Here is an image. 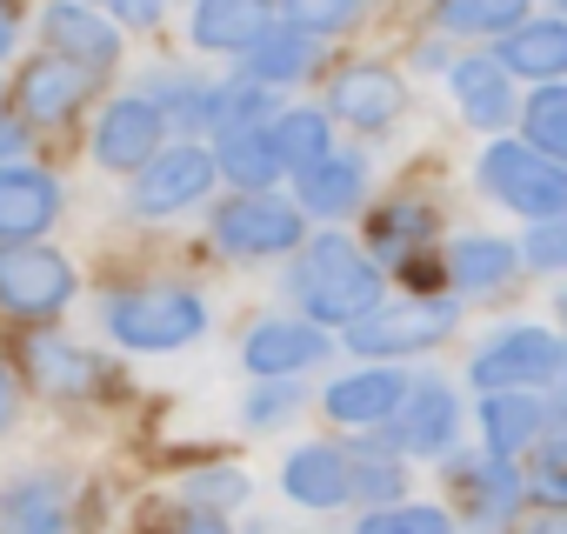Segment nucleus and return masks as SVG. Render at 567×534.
Masks as SVG:
<instances>
[{
  "label": "nucleus",
  "mask_w": 567,
  "mask_h": 534,
  "mask_svg": "<svg viewBox=\"0 0 567 534\" xmlns=\"http://www.w3.org/2000/svg\"><path fill=\"white\" fill-rule=\"evenodd\" d=\"M101 321H107V335H114L121 348H134V355H174V348H187V341L207 335L200 295L161 288V281H147V288H114L107 308H101Z\"/></svg>",
  "instance_id": "2"
},
{
  "label": "nucleus",
  "mask_w": 567,
  "mask_h": 534,
  "mask_svg": "<svg viewBox=\"0 0 567 534\" xmlns=\"http://www.w3.org/2000/svg\"><path fill=\"white\" fill-rule=\"evenodd\" d=\"M554 421H567V408H547L534 388H507V394H487V401H481V434H487V454H494V461H514V454L534 448Z\"/></svg>",
  "instance_id": "14"
},
{
  "label": "nucleus",
  "mask_w": 567,
  "mask_h": 534,
  "mask_svg": "<svg viewBox=\"0 0 567 534\" xmlns=\"http://www.w3.org/2000/svg\"><path fill=\"white\" fill-rule=\"evenodd\" d=\"M461 494H467V507L481 521H501V514H514L527 501V487H520V474L507 461H461Z\"/></svg>",
  "instance_id": "30"
},
{
  "label": "nucleus",
  "mask_w": 567,
  "mask_h": 534,
  "mask_svg": "<svg viewBox=\"0 0 567 534\" xmlns=\"http://www.w3.org/2000/svg\"><path fill=\"white\" fill-rule=\"evenodd\" d=\"M520 487L547 507H567V421H554L540 441H534V461L520 474Z\"/></svg>",
  "instance_id": "32"
},
{
  "label": "nucleus",
  "mask_w": 567,
  "mask_h": 534,
  "mask_svg": "<svg viewBox=\"0 0 567 534\" xmlns=\"http://www.w3.org/2000/svg\"><path fill=\"white\" fill-rule=\"evenodd\" d=\"M214 174H227L240 194H267L288 167H280L267 127H234V134H220V147H214Z\"/></svg>",
  "instance_id": "27"
},
{
  "label": "nucleus",
  "mask_w": 567,
  "mask_h": 534,
  "mask_svg": "<svg viewBox=\"0 0 567 534\" xmlns=\"http://www.w3.org/2000/svg\"><path fill=\"white\" fill-rule=\"evenodd\" d=\"M267 141H274V154H280V167H315L321 154H334L328 141H334V127H328V114L321 107H295V114H280L274 127H267Z\"/></svg>",
  "instance_id": "29"
},
{
  "label": "nucleus",
  "mask_w": 567,
  "mask_h": 534,
  "mask_svg": "<svg viewBox=\"0 0 567 534\" xmlns=\"http://www.w3.org/2000/svg\"><path fill=\"white\" fill-rule=\"evenodd\" d=\"M260 28H267V0H194V21H187L194 48L207 54H240Z\"/></svg>",
  "instance_id": "23"
},
{
  "label": "nucleus",
  "mask_w": 567,
  "mask_h": 534,
  "mask_svg": "<svg viewBox=\"0 0 567 534\" xmlns=\"http://www.w3.org/2000/svg\"><path fill=\"white\" fill-rule=\"evenodd\" d=\"M280 487H288V501H301V507H341V501H354L348 494V454L328 448V441L295 448L288 468H280Z\"/></svg>",
  "instance_id": "20"
},
{
  "label": "nucleus",
  "mask_w": 567,
  "mask_h": 534,
  "mask_svg": "<svg viewBox=\"0 0 567 534\" xmlns=\"http://www.w3.org/2000/svg\"><path fill=\"white\" fill-rule=\"evenodd\" d=\"M61 220V181L41 167H0V240H41Z\"/></svg>",
  "instance_id": "16"
},
{
  "label": "nucleus",
  "mask_w": 567,
  "mask_h": 534,
  "mask_svg": "<svg viewBox=\"0 0 567 534\" xmlns=\"http://www.w3.org/2000/svg\"><path fill=\"white\" fill-rule=\"evenodd\" d=\"M214 187V154L181 141V147H154L134 174V214L141 220H167V214H187L194 201H207Z\"/></svg>",
  "instance_id": "6"
},
{
  "label": "nucleus",
  "mask_w": 567,
  "mask_h": 534,
  "mask_svg": "<svg viewBox=\"0 0 567 534\" xmlns=\"http://www.w3.org/2000/svg\"><path fill=\"white\" fill-rule=\"evenodd\" d=\"M520 260H534V275H547V267H567V207L547 214V220H527Z\"/></svg>",
  "instance_id": "39"
},
{
  "label": "nucleus",
  "mask_w": 567,
  "mask_h": 534,
  "mask_svg": "<svg viewBox=\"0 0 567 534\" xmlns=\"http://www.w3.org/2000/svg\"><path fill=\"white\" fill-rule=\"evenodd\" d=\"M240 361H247L254 381H267V374H301V368L328 361V335L315 321H260L240 341Z\"/></svg>",
  "instance_id": "17"
},
{
  "label": "nucleus",
  "mask_w": 567,
  "mask_h": 534,
  "mask_svg": "<svg viewBox=\"0 0 567 534\" xmlns=\"http://www.w3.org/2000/svg\"><path fill=\"white\" fill-rule=\"evenodd\" d=\"M28 374H34L48 394H101V388H107V368H101L87 348L61 341L54 328H34V335H28Z\"/></svg>",
  "instance_id": "18"
},
{
  "label": "nucleus",
  "mask_w": 567,
  "mask_h": 534,
  "mask_svg": "<svg viewBox=\"0 0 567 534\" xmlns=\"http://www.w3.org/2000/svg\"><path fill=\"white\" fill-rule=\"evenodd\" d=\"M401 394H408V374H401V368H361V374H341V381L321 394V408H328L341 428H374V421H388V414L401 408Z\"/></svg>",
  "instance_id": "19"
},
{
  "label": "nucleus",
  "mask_w": 567,
  "mask_h": 534,
  "mask_svg": "<svg viewBox=\"0 0 567 534\" xmlns=\"http://www.w3.org/2000/svg\"><path fill=\"white\" fill-rule=\"evenodd\" d=\"M0 121H8V94H0Z\"/></svg>",
  "instance_id": "46"
},
{
  "label": "nucleus",
  "mask_w": 567,
  "mask_h": 534,
  "mask_svg": "<svg viewBox=\"0 0 567 534\" xmlns=\"http://www.w3.org/2000/svg\"><path fill=\"white\" fill-rule=\"evenodd\" d=\"M454 101H461V114L474 121V127H507L514 114H520V101H514V88H507V68L501 61H461L454 68Z\"/></svg>",
  "instance_id": "25"
},
{
  "label": "nucleus",
  "mask_w": 567,
  "mask_h": 534,
  "mask_svg": "<svg viewBox=\"0 0 567 534\" xmlns=\"http://www.w3.org/2000/svg\"><path fill=\"white\" fill-rule=\"evenodd\" d=\"M81 8H107V14L127 21V28H154V21L167 14V0H81Z\"/></svg>",
  "instance_id": "42"
},
{
  "label": "nucleus",
  "mask_w": 567,
  "mask_h": 534,
  "mask_svg": "<svg viewBox=\"0 0 567 534\" xmlns=\"http://www.w3.org/2000/svg\"><path fill=\"white\" fill-rule=\"evenodd\" d=\"M240 494H247V481H240L234 468H207V474L187 481V501H194V507H214V514H220L227 501H240Z\"/></svg>",
  "instance_id": "41"
},
{
  "label": "nucleus",
  "mask_w": 567,
  "mask_h": 534,
  "mask_svg": "<svg viewBox=\"0 0 567 534\" xmlns=\"http://www.w3.org/2000/svg\"><path fill=\"white\" fill-rule=\"evenodd\" d=\"M295 301L308 308V321H361L381 301V267L348 234H321V240L301 247Z\"/></svg>",
  "instance_id": "1"
},
{
  "label": "nucleus",
  "mask_w": 567,
  "mask_h": 534,
  "mask_svg": "<svg viewBox=\"0 0 567 534\" xmlns=\"http://www.w3.org/2000/svg\"><path fill=\"white\" fill-rule=\"evenodd\" d=\"M141 534H227V521H220L214 507L181 501V507H167V514H147V521H141Z\"/></svg>",
  "instance_id": "40"
},
{
  "label": "nucleus",
  "mask_w": 567,
  "mask_h": 534,
  "mask_svg": "<svg viewBox=\"0 0 567 534\" xmlns=\"http://www.w3.org/2000/svg\"><path fill=\"white\" fill-rule=\"evenodd\" d=\"M167 121L147 94H121L114 107H101V127H94V161L114 167V174H134L154 147H161Z\"/></svg>",
  "instance_id": "10"
},
{
  "label": "nucleus",
  "mask_w": 567,
  "mask_h": 534,
  "mask_svg": "<svg viewBox=\"0 0 567 534\" xmlns=\"http://www.w3.org/2000/svg\"><path fill=\"white\" fill-rule=\"evenodd\" d=\"M240 61H247V81H260V88H280V81H301L308 68H315V34H301V28H260L247 48H240Z\"/></svg>",
  "instance_id": "24"
},
{
  "label": "nucleus",
  "mask_w": 567,
  "mask_h": 534,
  "mask_svg": "<svg viewBox=\"0 0 567 534\" xmlns=\"http://www.w3.org/2000/svg\"><path fill=\"white\" fill-rule=\"evenodd\" d=\"M447 281L461 288V295H501L514 275H520V247H507V240H494V234H467V240H454L447 247Z\"/></svg>",
  "instance_id": "21"
},
{
  "label": "nucleus",
  "mask_w": 567,
  "mask_h": 534,
  "mask_svg": "<svg viewBox=\"0 0 567 534\" xmlns=\"http://www.w3.org/2000/svg\"><path fill=\"white\" fill-rule=\"evenodd\" d=\"M94 94V74L87 68H74V61H61V54H34L28 68H21V81H14V101H21V127H61V121H74L81 114V101Z\"/></svg>",
  "instance_id": "9"
},
{
  "label": "nucleus",
  "mask_w": 567,
  "mask_h": 534,
  "mask_svg": "<svg viewBox=\"0 0 567 534\" xmlns=\"http://www.w3.org/2000/svg\"><path fill=\"white\" fill-rule=\"evenodd\" d=\"M8 48H14V8L0 0V54H8Z\"/></svg>",
  "instance_id": "44"
},
{
  "label": "nucleus",
  "mask_w": 567,
  "mask_h": 534,
  "mask_svg": "<svg viewBox=\"0 0 567 534\" xmlns=\"http://www.w3.org/2000/svg\"><path fill=\"white\" fill-rule=\"evenodd\" d=\"M368 247H374V260H381V267H408V260L434 254V214H427V207L394 201V207H381V214L368 220Z\"/></svg>",
  "instance_id": "28"
},
{
  "label": "nucleus",
  "mask_w": 567,
  "mask_h": 534,
  "mask_svg": "<svg viewBox=\"0 0 567 534\" xmlns=\"http://www.w3.org/2000/svg\"><path fill=\"white\" fill-rule=\"evenodd\" d=\"M481 187H487L501 207L527 214V220H547V214L567 207V167L547 161V154H534L527 141H494V147L481 154Z\"/></svg>",
  "instance_id": "4"
},
{
  "label": "nucleus",
  "mask_w": 567,
  "mask_h": 534,
  "mask_svg": "<svg viewBox=\"0 0 567 534\" xmlns=\"http://www.w3.org/2000/svg\"><path fill=\"white\" fill-rule=\"evenodd\" d=\"M447 328H454V301H408V308L374 301L361 321H348V348L368 361H388V355H414V348L447 341Z\"/></svg>",
  "instance_id": "7"
},
{
  "label": "nucleus",
  "mask_w": 567,
  "mask_h": 534,
  "mask_svg": "<svg viewBox=\"0 0 567 534\" xmlns=\"http://www.w3.org/2000/svg\"><path fill=\"white\" fill-rule=\"evenodd\" d=\"M14 414H21V381H14V368L0 361V434L14 428Z\"/></svg>",
  "instance_id": "43"
},
{
  "label": "nucleus",
  "mask_w": 567,
  "mask_h": 534,
  "mask_svg": "<svg viewBox=\"0 0 567 534\" xmlns=\"http://www.w3.org/2000/svg\"><path fill=\"white\" fill-rule=\"evenodd\" d=\"M520 121H527V147L567 167V88L540 81V88H534V101L520 107Z\"/></svg>",
  "instance_id": "31"
},
{
  "label": "nucleus",
  "mask_w": 567,
  "mask_h": 534,
  "mask_svg": "<svg viewBox=\"0 0 567 534\" xmlns=\"http://www.w3.org/2000/svg\"><path fill=\"white\" fill-rule=\"evenodd\" d=\"M295 408H301V388H295V374H267V381H254V394H247V421H254V428L288 421Z\"/></svg>",
  "instance_id": "37"
},
{
  "label": "nucleus",
  "mask_w": 567,
  "mask_h": 534,
  "mask_svg": "<svg viewBox=\"0 0 567 534\" xmlns=\"http://www.w3.org/2000/svg\"><path fill=\"white\" fill-rule=\"evenodd\" d=\"M361 194H368L361 154H321L315 167H301V214H354Z\"/></svg>",
  "instance_id": "26"
},
{
  "label": "nucleus",
  "mask_w": 567,
  "mask_h": 534,
  "mask_svg": "<svg viewBox=\"0 0 567 534\" xmlns=\"http://www.w3.org/2000/svg\"><path fill=\"white\" fill-rule=\"evenodd\" d=\"M527 21V0H441V28L454 34H507Z\"/></svg>",
  "instance_id": "33"
},
{
  "label": "nucleus",
  "mask_w": 567,
  "mask_h": 534,
  "mask_svg": "<svg viewBox=\"0 0 567 534\" xmlns=\"http://www.w3.org/2000/svg\"><path fill=\"white\" fill-rule=\"evenodd\" d=\"M527 534H567V521H534Z\"/></svg>",
  "instance_id": "45"
},
{
  "label": "nucleus",
  "mask_w": 567,
  "mask_h": 534,
  "mask_svg": "<svg viewBox=\"0 0 567 534\" xmlns=\"http://www.w3.org/2000/svg\"><path fill=\"white\" fill-rule=\"evenodd\" d=\"M74 301V267L41 247V240H0V308L14 321H34L48 328L54 315H68Z\"/></svg>",
  "instance_id": "3"
},
{
  "label": "nucleus",
  "mask_w": 567,
  "mask_h": 534,
  "mask_svg": "<svg viewBox=\"0 0 567 534\" xmlns=\"http://www.w3.org/2000/svg\"><path fill=\"white\" fill-rule=\"evenodd\" d=\"M328 107H334L348 127H361V134H381V127H394V121H401V107H408V88H401V74H394V68H374V61H361V68H341V74H334V94H328Z\"/></svg>",
  "instance_id": "11"
},
{
  "label": "nucleus",
  "mask_w": 567,
  "mask_h": 534,
  "mask_svg": "<svg viewBox=\"0 0 567 534\" xmlns=\"http://www.w3.org/2000/svg\"><path fill=\"white\" fill-rule=\"evenodd\" d=\"M354 534H454V521H447L441 507H408V501H388V507H374Z\"/></svg>",
  "instance_id": "35"
},
{
  "label": "nucleus",
  "mask_w": 567,
  "mask_h": 534,
  "mask_svg": "<svg viewBox=\"0 0 567 534\" xmlns=\"http://www.w3.org/2000/svg\"><path fill=\"white\" fill-rule=\"evenodd\" d=\"M267 88L260 81H234V88H214V121L207 127H220V134H234V127H267Z\"/></svg>",
  "instance_id": "34"
},
{
  "label": "nucleus",
  "mask_w": 567,
  "mask_h": 534,
  "mask_svg": "<svg viewBox=\"0 0 567 534\" xmlns=\"http://www.w3.org/2000/svg\"><path fill=\"white\" fill-rule=\"evenodd\" d=\"M560 374H567V355H560Z\"/></svg>",
  "instance_id": "47"
},
{
  "label": "nucleus",
  "mask_w": 567,
  "mask_h": 534,
  "mask_svg": "<svg viewBox=\"0 0 567 534\" xmlns=\"http://www.w3.org/2000/svg\"><path fill=\"white\" fill-rule=\"evenodd\" d=\"M280 14H288V28H301V34H341L361 14V0H280Z\"/></svg>",
  "instance_id": "36"
},
{
  "label": "nucleus",
  "mask_w": 567,
  "mask_h": 534,
  "mask_svg": "<svg viewBox=\"0 0 567 534\" xmlns=\"http://www.w3.org/2000/svg\"><path fill=\"white\" fill-rule=\"evenodd\" d=\"M560 315H567V295H560Z\"/></svg>",
  "instance_id": "48"
},
{
  "label": "nucleus",
  "mask_w": 567,
  "mask_h": 534,
  "mask_svg": "<svg viewBox=\"0 0 567 534\" xmlns=\"http://www.w3.org/2000/svg\"><path fill=\"white\" fill-rule=\"evenodd\" d=\"M41 28H48V54H61V61H74V68H87L94 81L121 61V34H114L94 8H81V0H54Z\"/></svg>",
  "instance_id": "15"
},
{
  "label": "nucleus",
  "mask_w": 567,
  "mask_h": 534,
  "mask_svg": "<svg viewBox=\"0 0 567 534\" xmlns=\"http://www.w3.org/2000/svg\"><path fill=\"white\" fill-rule=\"evenodd\" d=\"M348 494L361 501H401V468L394 461H374V454H348Z\"/></svg>",
  "instance_id": "38"
},
{
  "label": "nucleus",
  "mask_w": 567,
  "mask_h": 534,
  "mask_svg": "<svg viewBox=\"0 0 567 534\" xmlns=\"http://www.w3.org/2000/svg\"><path fill=\"white\" fill-rule=\"evenodd\" d=\"M301 234H308V214L295 201H274V194H234L227 207H214V240L240 260L295 254Z\"/></svg>",
  "instance_id": "5"
},
{
  "label": "nucleus",
  "mask_w": 567,
  "mask_h": 534,
  "mask_svg": "<svg viewBox=\"0 0 567 534\" xmlns=\"http://www.w3.org/2000/svg\"><path fill=\"white\" fill-rule=\"evenodd\" d=\"M454 428H461V408L441 381H421L401 394V408L388 414V434L401 454H447L454 448Z\"/></svg>",
  "instance_id": "13"
},
{
  "label": "nucleus",
  "mask_w": 567,
  "mask_h": 534,
  "mask_svg": "<svg viewBox=\"0 0 567 534\" xmlns=\"http://www.w3.org/2000/svg\"><path fill=\"white\" fill-rule=\"evenodd\" d=\"M494 61L507 74H520V81H560L567 74V21H520V28H507Z\"/></svg>",
  "instance_id": "22"
},
{
  "label": "nucleus",
  "mask_w": 567,
  "mask_h": 534,
  "mask_svg": "<svg viewBox=\"0 0 567 534\" xmlns=\"http://www.w3.org/2000/svg\"><path fill=\"white\" fill-rule=\"evenodd\" d=\"M0 534H74V494L61 474H21L0 487Z\"/></svg>",
  "instance_id": "12"
},
{
  "label": "nucleus",
  "mask_w": 567,
  "mask_h": 534,
  "mask_svg": "<svg viewBox=\"0 0 567 534\" xmlns=\"http://www.w3.org/2000/svg\"><path fill=\"white\" fill-rule=\"evenodd\" d=\"M560 341L547 335V328H507V335H494L481 355H474V388L481 394H507V388H547L554 374H560Z\"/></svg>",
  "instance_id": "8"
}]
</instances>
